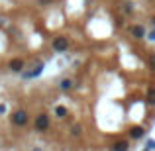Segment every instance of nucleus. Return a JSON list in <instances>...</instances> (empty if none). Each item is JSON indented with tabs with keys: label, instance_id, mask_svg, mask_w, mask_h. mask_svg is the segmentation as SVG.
<instances>
[{
	"label": "nucleus",
	"instance_id": "f8f14e48",
	"mask_svg": "<svg viewBox=\"0 0 155 151\" xmlns=\"http://www.w3.org/2000/svg\"><path fill=\"white\" fill-rule=\"evenodd\" d=\"M122 12H124L126 16L134 14V4L132 2H124V4H122Z\"/></svg>",
	"mask_w": 155,
	"mask_h": 151
},
{
	"label": "nucleus",
	"instance_id": "ddd939ff",
	"mask_svg": "<svg viewBox=\"0 0 155 151\" xmlns=\"http://www.w3.org/2000/svg\"><path fill=\"white\" fill-rule=\"evenodd\" d=\"M143 151H155V140H147V143H145Z\"/></svg>",
	"mask_w": 155,
	"mask_h": 151
},
{
	"label": "nucleus",
	"instance_id": "20e7f679",
	"mask_svg": "<svg viewBox=\"0 0 155 151\" xmlns=\"http://www.w3.org/2000/svg\"><path fill=\"white\" fill-rule=\"evenodd\" d=\"M69 47H71V41H69L67 35H55L51 39V49L55 53H67Z\"/></svg>",
	"mask_w": 155,
	"mask_h": 151
},
{
	"label": "nucleus",
	"instance_id": "2eb2a0df",
	"mask_svg": "<svg viewBox=\"0 0 155 151\" xmlns=\"http://www.w3.org/2000/svg\"><path fill=\"white\" fill-rule=\"evenodd\" d=\"M145 38H147L149 41H155V26H153V30H151V31H147V35H145Z\"/></svg>",
	"mask_w": 155,
	"mask_h": 151
},
{
	"label": "nucleus",
	"instance_id": "f03ea898",
	"mask_svg": "<svg viewBox=\"0 0 155 151\" xmlns=\"http://www.w3.org/2000/svg\"><path fill=\"white\" fill-rule=\"evenodd\" d=\"M51 128V116L47 112H39L34 118V132L35 133H45Z\"/></svg>",
	"mask_w": 155,
	"mask_h": 151
},
{
	"label": "nucleus",
	"instance_id": "a211bd4d",
	"mask_svg": "<svg viewBox=\"0 0 155 151\" xmlns=\"http://www.w3.org/2000/svg\"><path fill=\"white\" fill-rule=\"evenodd\" d=\"M31 151H41V149H39V147H34V149H31Z\"/></svg>",
	"mask_w": 155,
	"mask_h": 151
},
{
	"label": "nucleus",
	"instance_id": "dca6fc26",
	"mask_svg": "<svg viewBox=\"0 0 155 151\" xmlns=\"http://www.w3.org/2000/svg\"><path fill=\"white\" fill-rule=\"evenodd\" d=\"M149 65H151V69L155 71V53H151V55H149Z\"/></svg>",
	"mask_w": 155,
	"mask_h": 151
},
{
	"label": "nucleus",
	"instance_id": "f257e3e1",
	"mask_svg": "<svg viewBox=\"0 0 155 151\" xmlns=\"http://www.w3.org/2000/svg\"><path fill=\"white\" fill-rule=\"evenodd\" d=\"M10 124L14 126V128H26L28 124H30V112H28L26 108H18L14 110V112H10Z\"/></svg>",
	"mask_w": 155,
	"mask_h": 151
},
{
	"label": "nucleus",
	"instance_id": "0eeeda50",
	"mask_svg": "<svg viewBox=\"0 0 155 151\" xmlns=\"http://www.w3.org/2000/svg\"><path fill=\"white\" fill-rule=\"evenodd\" d=\"M73 88H75V80H73V79L65 77V79L59 80V90L61 92H69V90H73Z\"/></svg>",
	"mask_w": 155,
	"mask_h": 151
},
{
	"label": "nucleus",
	"instance_id": "7ed1b4c3",
	"mask_svg": "<svg viewBox=\"0 0 155 151\" xmlns=\"http://www.w3.org/2000/svg\"><path fill=\"white\" fill-rule=\"evenodd\" d=\"M43 69H45V63H43V61H38V63H34L30 69H24V71L20 73V77H22L24 80H34L43 73Z\"/></svg>",
	"mask_w": 155,
	"mask_h": 151
},
{
	"label": "nucleus",
	"instance_id": "1a4fd4ad",
	"mask_svg": "<svg viewBox=\"0 0 155 151\" xmlns=\"http://www.w3.org/2000/svg\"><path fill=\"white\" fill-rule=\"evenodd\" d=\"M130 137H132V140H141V137H145V128L134 126V128L130 130Z\"/></svg>",
	"mask_w": 155,
	"mask_h": 151
},
{
	"label": "nucleus",
	"instance_id": "9d476101",
	"mask_svg": "<svg viewBox=\"0 0 155 151\" xmlns=\"http://www.w3.org/2000/svg\"><path fill=\"white\" fill-rule=\"evenodd\" d=\"M128 149H130L128 141H116V143L112 145V151H128Z\"/></svg>",
	"mask_w": 155,
	"mask_h": 151
},
{
	"label": "nucleus",
	"instance_id": "423d86ee",
	"mask_svg": "<svg viewBox=\"0 0 155 151\" xmlns=\"http://www.w3.org/2000/svg\"><path fill=\"white\" fill-rule=\"evenodd\" d=\"M130 31H132V38H136V39H145V35H147V31H145V28L141 24H134L130 28Z\"/></svg>",
	"mask_w": 155,
	"mask_h": 151
},
{
	"label": "nucleus",
	"instance_id": "9b49d317",
	"mask_svg": "<svg viewBox=\"0 0 155 151\" xmlns=\"http://www.w3.org/2000/svg\"><path fill=\"white\" fill-rule=\"evenodd\" d=\"M71 136L73 137H81V136H83V128H81L79 124H73L71 126Z\"/></svg>",
	"mask_w": 155,
	"mask_h": 151
},
{
	"label": "nucleus",
	"instance_id": "f3484780",
	"mask_svg": "<svg viewBox=\"0 0 155 151\" xmlns=\"http://www.w3.org/2000/svg\"><path fill=\"white\" fill-rule=\"evenodd\" d=\"M38 2H39V4H41V6H47V4H51V2H53V0H38Z\"/></svg>",
	"mask_w": 155,
	"mask_h": 151
},
{
	"label": "nucleus",
	"instance_id": "6e6552de",
	"mask_svg": "<svg viewBox=\"0 0 155 151\" xmlns=\"http://www.w3.org/2000/svg\"><path fill=\"white\" fill-rule=\"evenodd\" d=\"M53 116H55V118H59V120H65V118L69 116V110H67V106H63V104H57L55 108H53Z\"/></svg>",
	"mask_w": 155,
	"mask_h": 151
},
{
	"label": "nucleus",
	"instance_id": "39448f33",
	"mask_svg": "<svg viewBox=\"0 0 155 151\" xmlns=\"http://www.w3.org/2000/svg\"><path fill=\"white\" fill-rule=\"evenodd\" d=\"M8 71L14 73V75H20V73L26 69V59H22V57H12L10 61H8Z\"/></svg>",
	"mask_w": 155,
	"mask_h": 151
},
{
	"label": "nucleus",
	"instance_id": "4468645a",
	"mask_svg": "<svg viewBox=\"0 0 155 151\" xmlns=\"http://www.w3.org/2000/svg\"><path fill=\"white\" fill-rule=\"evenodd\" d=\"M0 116H8V104L0 102Z\"/></svg>",
	"mask_w": 155,
	"mask_h": 151
}]
</instances>
